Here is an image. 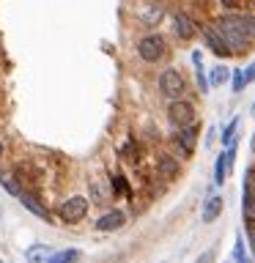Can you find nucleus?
I'll return each mask as SVG.
<instances>
[{
	"label": "nucleus",
	"instance_id": "obj_21",
	"mask_svg": "<svg viewBox=\"0 0 255 263\" xmlns=\"http://www.w3.org/2000/svg\"><path fill=\"white\" fill-rule=\"evenodd\" d=\"M195 80H197V88H201V96L209 93V77H206V71H203V63L201 66H195Z\"/></svg>",
	"mask_w": 255,
	"mask_h": 263
},
{
	"label": "nucleus",
	"instance_id": "obj_28",
	"mask_svg": "<svg viewBox=\"0 0 255 263\" xmlns=\"http://www.w3.org/2000/svg\"><path fill=\"white\" fill-rule=\"evenodd\" d=\"M214 137H217V129H209V135H206V145H211Z\"/></svg>",
	"mask_w": 255,
	"mask_h": 263
},
{
	"label": "nucleus",
	"instance_id": "obj_11",
	"mask_svg": "<svg viewBox=\"0 0 255 263\" xmlns=\"http://www.w3.org/2000/svg\"><path fill=\"white\" fill-rule=\"evenodd\" d=\"M20 203L25 205V209H28L30 214H36V217H41V219H49V211H47V205L39 200L36 195L33 192H25L22 189V195H20Z\"/></svg>",
	"mask_w": 255,
	"mask_h": 263
},
{
	"label": "nucleus",
	"instance_id": "obj_14",
	"mask_svg": "<svg viewBox=\"0 0 255 263\" xmlns=\"http://www.w3.org/2000/svg\"><path fill=\"white\" fill-rule=\"evenodd\" d=\"M49 255H52V247L49 244H33V247H28L25 258H28V263H44Z\"/></svg>",
	"mask_w": 255,
	"mask_h": 263
},
{
	"label": "nucleus",
	"instance_id": "obj_30",
	"mask_svg": "<svg viewBox=\"0 0 255 263\" xmlns=\"http://www.w3.org/2000/svg\"><path fill=\"white\" fill-rule=\"evenodd\" d=\"M3 151H6V148H3V143H0V159H3Z\"/></svg>",
	"mask_w": 255,
	"mask_h": 263
},
{
	"label": "nucleus",
	"instance_id": "obj_16",
	"mask_svg": "<svg viewBox=\"0 0 255 263\" xmlns=\"http://www.w3.org/2000/svg\"><path fill=\"white\" fill-rule=\"evenodd\" d=\"M239 121H242V118H239V115H233V118H230L228 123H225V126H222V132H220V143H222V148H228L230 143H233V140H236V129H239Z\"/></svg>",
	"mask_w": 255,
	"mask_h": 263
},
{
	"label": "nucleus",
	"instance_id": "obj_18",
	"mask_svg": "<svg viewBox=\"0 0 255 263\" xmlns=\"http://www.w3.org/2000/svg\"><path fill=\"white\" fill-rule=\"evenodd\" d=\"M110 192L113 195H123V197L132 195L129 192V184H126V178H123V176H113L110 178Z\"/></svg>",
	"mask_w": 255,
	"mask_h": 263
},
{
	"label": "nucleus",
	"instance_id": "obj_1",
	"mask_svg": "<svg viewBox=\"0 0 255 263\" xmlns=\"http://www.w3.org/2000/svg\"><path fill=\"white\" fill-rule=\"evenodd\" d=\"M214 28L220 30V36L225 41V47L230 49V55H244L255 44V16L252 14L225 11L214 22Z\"/></svg>",
	"mask_w": 255,
	"mask_h": 263
},
{
	"label": "nucleus",
	"instance_id": "obj_19",
	"mask_svg": "<svg viewBox=\"0 0 255 263\" xmlns=\"http://www.w3.org/2000/svg\"><path fill=\"white\" fill-rule=\"evenodd\" d=\"M0 186H3L8 195H14V197H20V195H22V186L16 184V178H11V176H3V173H0Z\"/></svg>",
	"mask_w": 255,
	"mask_h": 263
},
{
	"label": "nucleus",
	"instance_id": "obj_5",
	"mask_svg": "<svg viewBox=\"0 0 255 263\" xmlns=\"http://www.w3.org/2000/svg\"><path fill=\"white\" fill-rule=\"evenodd\" d=\"M197 135H201V129L195 126H181L173 132V137H170V143L173 148L178 151V156H184V159H189V156L195 154V148H197Z\"/></svg>",
	"mask_w": 255,
	"mask_h": 263
},
{
	"label": "nucleus",
	"instance_id": "obj_32",
	"mask_svg": "<svg viewBox=\"0 0 255 263\" xmlns=\"http://www.w3.org/2000/svg\"><path fill=\"white\" fill-rule=\"evenodd\" d=\"M244 263H250V258H247V260H244Z\"/></svg>",
	"mask_w": 255,
	"mask_h": 263
},
{
	"label": "nucleus",
	"instance_id": "obj_29",
	"mask_svg": "<svg viewBox=\"0 0 255 263\" xmlns=\"http://www.w3.org/2000/svg\"><path fill=\"white\" fill-rule=\"evenodd\" d=\"M250 148H252V154H255V135H252V140H250Z\"/></svg>",
	"mask_w": 255,
	"mask_h": 263
},
{
	"label": "nucleus",
	"instance_id": "obj_27",
	"mask_svg": "<svg viewBox=\"0 0 255 263\" xmlns=\"http://www.w3.org/2000/svg\"><path fill=\"white\" fill-rule=\"evenodd\" d=\"M192 63H195V66H201V63H203V55H201V49H195V52H192Z\"/></svg>",
	"mask_w": 255,
	"mask_h": 263
},
{
	"label": "nucleus",
	"instance_id": "obj_13",
	"mask_svg": "<svg viewBox=\"0 0 255 263\" xmlns=\"http://www.w3.org/2000/svg\"><path fill=\"white\" fill-rule=\"evenodd\" d=\"M228 173H230L228 156H225V148H222V151L217 154V162H214V184L222 186V184H225V178H228Z\"/></svg>",
	"mask_w": 255,
	"mask_h": 263
},
{
	"label": "nucleus",
	"instance_id": "obj_15",
	"mask_svg": "<svg viewBox=\"0 0 255 263\" xmlns=\"http://www.w3.org/2000/svg\"><path fill=\"white\" fill-rule=\"evenodd\" d=\"M230 80V69L225 63H217L214 69L209 71V85L211 88H220V85H225V82Z\"/></svg>",
	"mask_w": 255,
	"mask_h": 263
},
{
	"label": "nucleus",
	"instance_id": "obj_8",
	"mask_svg": "<svg viewBox=\"0 0 255 263\" xmlns=\"http://www.w3.org/2000/svg\"><path fill=\"white\" fill-rule=\"evenodd\" d=\"M201 36L206 41V47H209L217 58H230V49L225 47V41H222L220 30L214 28V25H201Z\"/></svg>",
	"mask_w": 255,
	"mask_h": 263
},
{
	"label": "nucleus",
	"instance_id": "obj_12",
	"mask_svg": "<svg viewBox=\"0 0 255 263\" xmlns=\"http://www.w3.org/2000/svg\"><path fill=\"white\" fill-rule=\"evenodd\" d=\"M156 170H159V176L162 178H176L178 176V159L176 156H170V154H162V156H156Z\"/></svg>",
	"mask_w": 255,
	"mask_h": 263
},
{
	"label": "nucleus",
	"instance_id": "obj_25",
	"mask_svg": "<svg viewBox=\"0 0 255 263\" xmlns=\"http://www.w3.org/2000/svg\"><path fill=\"white\" fill-rule=\"evenodd\" d=\"M242 71H244V85H250V82H255V61H252V63H247Z\"/></svg>",
	"mask_w": 255,
	"mask_h": 263
},
{
	"label": "nucleus",
	"instance_id": "obj_9",
	"mask_svg": "<svg viewBox=\"0 0 255 263\" xmlns=\"http://www.w3.org/2000/svg\"><path fill=\"white\" fill-rule=\"evenodd\" d=\"M123 225H126V214L118 211V209H113V211H104L102 217L96 219V230L99 233H113V230H121Z\"/></svg>",
	"mask_w": 255,
	"mask_h": 263
},
{
	"label": "nucleus",
	"instance_id": "obj_2",
	"mask_svg": "<svg viewBox=\"0 0 255 263\" xmlns=\"http://www.w3.org/2000/svg\"><path fill=\"white\" fill-rule=\"evenodd\" d=\"M137 58L143 63H159L168 58L170 52V44H168V39L162 36V33H156V30H148L145 36H140L137 39Z\"/></svg>",
	"mask_w": 255,
	"mask_h": 263
},
{
	"label": "nucleus",
	"instance_id": "obj_33",
	"mask_svg": "<svg viewBox=\"0 0 255 263\" xmlns=\"http://www.w3.org/2000/svg\"><path fill=\"white\" fill-rule=\"evenodd\" d=\"M0 263H3V260H0Z\"/></svg>",
	"mask_w": 255,
	"mask_h": 263
},
{
	"label": "nucleus",
	"instance_id": "obj_23",
	"mask_svg": "<svg viewBox=\"0 0 255 263\" xmlns=\"http://www.w3.org/2000/svg\"><path fill=\"white\" fill-rule=\"evenodd\" d=\"M220 6L225 8V11H242L244 0H220Z\"/></svg>",
	"mask_w": 255,
	"mask_h": 263
},
{
	"label": "nucleus",
	"instance_id": "obj_6",
	"mask_svg": "<svg viewBox=\"0 0 255 263\" xmlns=\"http://www.w3.org/2000/svg\"><path fill=\"white\" fill-rule=\"evenodd\" d=\"M88 197L82 195H74V197H66V200L61 203V209H58V217H61L63 222H69V225H74V222H82L88 214Z\"/></svg>",
	"mask_w": 255,
	"mask_h": 263
},
{
	"label": "nucleus",
	"instance_id": "obj_31",
	"mask_svg": "<svg viewBox=\"0 0 255 263\" xmlns=\"http://www.w3.org/2000/svg\"><path fill=\"white\" fill-rule=\"evenodd\" d=\"M252 115H255V102H252Z\"/></svg>",
	"mask_w": 255,
	"mask_h": 263
},
{
	"label": "nucleus",
	"instance_id": "obj_3",
	"mask_svg": "<svg viewBox=\"0 0 255 263\" xmlns=\"http://www.w3.org/2000/svg\"><path fill=\"white\" fill-rule=\"evenodd\" d=\"M156 85H159V93L168 99V102H173V99H181L187 93V80L184 74H181V69H176V66H168V69L159 71V80H156Z\"/></svg>",
	"mask_w": 255,
	"mask_h": 263
},
{
	"label": "nucleus",
	"instance_id": "obj_10",
	"mask_svg": "<svg viewBox=\"0 0 255 263\" xmlns=\"http://www.w3.org/2000/svg\"><path fill=\"white\" fill-rule=\"evenodd\" d=\"M222 209H225V200H222L220 195H209L206 203H203V209H201V219L206 222V225H211V222L222 214Z\"/></svg>",
	"mask_w": 255,
	"mask_h": 263
},
{
	"label": "nucleus",
	"instance_id": "obj_17",
	"mask_svg": "<svg viewBox=\"0 0 255 263\" xmlns=\"http://www.w3.org/2000/svg\"><path fill=\"white\" fill-rule=\"evenodd\" d=\"M82 258L80 250H61V252H52L44 263H77Z\"/></svg>",
	"mask_w": 255,
	"mask_h": 263
},
{
	"label": "nucleus",
	"instance_id": "obj_22",
	"mask_svg": "<svg viewBox=\"0 0 255 263\" xmlns=\"http://www.w3.org/2000/svg\"><path fill=\"white\" fill-rule=\"evenodd\" d=\"M90 197H94V203H104V200H107V192L102 189V184H99V181H94V184H90Z\"/></svg>",
	"mask_w": 255,
	"mask_h": 263
},
{
	"label": "nucleus",
	"instance_id": "obj_20",
	"mask_svg": "<svg viewBox=\"0 0 255 263\" xmlns=\"http://www.w3.org/2000/svg\"><path fill=\"white\" fill-rule=\"evenodd\" d=\"M230 88H233V93H242L247 88L244 85V71L242 69H230Z\"/></svg>",
	"mask_w": 255,
	"mask_h": 263
},
{
	"label": "nucleus",
	"instance_id": "obj_24",
	"mask_svg": "<svg viewBox=\"0 0 255 263\" xmlns=\"http://www.w3.org/2000/svg\"><path fill=\"white\" fill-rule=\"evenodd\" d=\"M244 228H247V238H250V247H252V255H255V222L244 219Z\"/></svg>",
	"mask_w": 255,
	"mask_h": 263
},
{
	"label": "nucleus",
	"instance_id": "obj_4",
	"mask_svg": "<svg viewBox=\"0 0 255 263\" xmlns=\"http://www.w3.org/2000/svg\"><path fill=\"white\" fill-rule=\"evenodd\" d=\"M168 121L173 123V129L192 126V123L197 121V107H195V102H189L187 96L168 102Z\"/></svg>",
	"mask_w": 255,
	"mask_h": 263
},
{
	"label": "nucleus",
	"instance_id": "obj_7",
	"mask_svg": "<svg viewBox=\"0 0 255 263\" xmlns=\"http://www.w3.org/2000/svg\"><path fill=\"white\" fill-rule=\"evenodd\" d=\"M170 22H173V33H176V39H178V41H192L197 33H201L197 22H195L187 11H173Z\"/></svg>",
	"mask_w": 255,
	"mask_h": 263
},
{
	"label": "nucleus",
	"instance_id": "obj_26",
	"mask_svg": "<svg viewBox=\"0 0 255 263\" xmlns=\"http://www.w3.org/2000/svg\"><path fill=\"white\" fill-rule=\"evenodd\" d=\"M214 258H217V252H214V250H206V252H203L195 263H214Z\"/></svg>",
	"mask_w": 255,
	"mask_h": 263
}]
</instances>
